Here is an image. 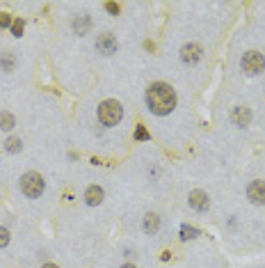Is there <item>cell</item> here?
Segmentation results:
<instances>
[{
	"label": "cell",
	"instance_id": "obj_1",
	"mask_svg": "<svg viewBox=\"0 0 265 268\" xmlns=\"http://www.w3.org/2000/svg\"><path fill=\"white\" fill-rule=\"evenodd\" d=\"M146 106L153 115L165 117L176 108V92L167 83H153L146 89Z\"/></svg>",
	"mask_w": 265,
	"mask_h": 268
},
{
	"label": "cell",
	"instance_id": "obj_2",
	"mask_svg": "<svg viewBox=\"0 0 265 268\" xmlns=\"http://www.w3.org/2000/svg\"><path fill=\"white\" fill-rule=\"evenodd\" d=\"M121 117H124V108L115 99H105L98 106V119H101L103 126H117L121 121Z\"/></svg>",
	"mask_w": 265,
	"mask_h": 268
},
{
	"label": "cell",
	"instance_id": "obj_3",
	"mask_svg": "<svg viewBox=\"0 0 265 268\" xmlns=\"http://www.w3.org/2000/svg\"><path fill=\"white\" fill-rule=\"evenodd\" d=\"M44 188H46L44 177L37 175V172H28V175L21 177V190H23V195L30 197V200H35V197H41Z\"/></svg>",
	"mask_w": 265,
	"mask_h": 268
},
{
	"label": "cell",
	"instance_id": "obj_4",
	"mask_svg": "<svg viewBox=\"0 0 265 268\" xmlns=\"http://www.w3.org/2000/svg\"><path fill=\"white\" fill-rule=\"evenodd\" d=\"M243 69L249 74V76H256V74H261L263 69H265L263 53H258V51H247V53L243 55Z\"/></svg>",
	"mask_w": 265,
	"mask_h": 268
},
{
	"label": "cell",
	"instance_id": "obj_5",
	"mask_svg": "<svg viewBox=\"0 0 265 268\" xmlns=\"http://www.w3.org/2000/svg\"><path fill=\"white\" fill-rule=\"evenodd\" d=\"M96 51L101 55H112L117 51V39L115 35H110V32H101V35L96 37Z\"/></svg>",
	"mask_w": 265,
	"mask_h": 268
},
{
	"label": "cell",
	"instance_id": "obj_6",
	"mask_svg": "<svg viewBox=\"0 0 265 268\" xmlns=\"http://www.w3.org/2000/svg\"><path fill=\"white\" fill-rule=\"evenodd\" d=\"M247 197L252 204L263 206L265 204V181H252L247 188Z\"/></svg>",
	"mask_w": 265,
	"mask_h": 268
},
{
	"label": "cell",
	"instance_id": "obj_7",
	"mask_svg": "<svg viewBox=\"0 0 265 268\" xmlns=\"http://www.w3.org/2000/svg\"><path fill=\"white\" fill-rule=\"evenodd\" d=\"M201 58H203V51L199 44H186L181 48V60L186 64H197Z\"/></svg>",
	"mask_w": 265,
	"mask_h": 268
},
{
	"label": "cell",
	"instance_id": "obj_8",
	"mask_svg": "<svg viewBox=\"0 0 265 268\" xmlns=\"http://www.w3.org/2000/svg\"><path fill=\"white\" fill-rule=\"evenodd\" d=\"M231 121H233L235 126H240V129L249 126V121H252V112H249V108L235 106L233 110H231Z\"/></svg>",
	"mask_w": 265,
	"mask_h": 268
},
{
	"label": "cell",
	"instance_id": "obj_9",
	"mask_svg": "<svg viewBox=\"0 0 265 268\" xmlns=\"http://www.w3.org/2000/svg\"><path fill=\"white\" fill-rule=\"evenodd\" d=\"M188 202H190V206L195 211H199V213H203V211L210 206V200H208V195L203 190H192L190 192V200H188Z\"/></svg>",
	"mask_w": 265,
	"mask_h": 268
},
{
	"label": "cell",
	"instance_id": "obj_10",
	"mask_svg": "<svg viewBox=\"0 0 265 268\" xmlns=\"http://www.w3.org/2000/svg\"><path fill=\"white\" fill-rule=\"evenodd\" d=\"M103 197H105V192H103L101 186H89L87 190H85V202H87L89 206H98L103 202Z\"/></svg>",
	"mask_w": 265,
	"mask_h": 268
},
{
	"label": "cell",
	"instance_id": "obj_11",
	"mask_svg": "<svg viewBox=\"0 0 265 268\" xmlns=\"http://www.w3.org/2000/svg\"><path fill=\"white\" fill-rule=\"evenodd\" d=\"M142 227H144L146 234H155L160 229V218L155 213H146L144 215V223H142Z\"/></svg>",
	"mask_w": 265,
	"mask_h": 268
},
{
	"label": "cell",
	"instance_id": "obj_12",
	"mask_svg": "<svg viewBox=\"0 0 265 268\" xmlns=\"http://www.w3.org/2000/svg\"><path fill=\"white\" fill-rule=\"evenodd\" d=\"M89 26H92V18H89L87 14H83V16H78V18L73 21V30L78 32V35H87Z\"/></svg>",
	"mask_w": 265,
	"mask_h": 268
},
{
	"label": "cell",
	"instance_id": "obj_13",
	"mask_svg": "<svg viewBox=\"0 0 265 268\" xmlns=\"http://www.w3.org/2000/svg\"><path fill=\"white\" fill-rule=\"evenodd\" d=\"M14 124H16V119H14L12 112H7V110L0 112V131H12Z\"/></svg>",
	"mask_w": 265,
	"mask_h": 268
},
{
	"label": "cell",
	"instance_id": "obj_14",
	"mask_svg": "<svg viewBox=\"0 0 265 268\" xmlns=\"http://www.w3.org/2000/svg\"><path fill=\"white\" fill-rule=\"evenodd\" d=\"M14 64H16V60H14L12 53L0 55V69H3V71H14Z\"/></svg>",
	"mask_w": 265,
	"mask_h": 268
},
{
	"label": "cell",
	"instance_id": "obj_15",
	"mask_svg": "<svg viewBox=\"0 0 265 268\" xmlns=\"http://www.w3.org/2000/svg\"><path fill=\"white\" fill-rule=\"evenodd\" d=\"M23 149V142L18 138H9L7 142H5V152H9V154H18Z\"/></svg>",
	"mask_w": 265,
	"mask_h": 268
},
{
	"label": "cell",
	"instance_id": "obj_16",
	"mask_svg": "<svg viewBox=\"0 0 265 268\" xmlns=\"http://www.w3.org/2000/svg\"><path fill=\"white\" fill-rule=\"evenodd\" d=\"M197 236H199V229L190 227V225H183L181 227V238L183 241H192V238H197Z\"/></svg>",
	"mask_w": 265,
	"mask_h": 268
},
{
	"label": "cell",
	"instance_id": "obj_17",
	"mask_svg": "<svg viewBox=\"0 0 265 268\" xmlns=\"http://www.w3.org/2000/svg\"><path fill=\"white\" fill-rule=\"evenodd\" d=\"M23 28H25V26H23V21H21V18H16V21L12 23V35L14 37H23Z\"/></svg>",
	"mask_w": 265,
	"mask_h": 268
},
{
	"label": "cell",
	"instance_id": "obj_18",
	"mask_svg": "<svg viewBox=\"0 0 265 268\" xmlns=\"http://www.w3.org/2000/svg\"><path fill=\"white\" fill-rule=\"evenodd\" d=\"M151 135H149V131L144 129V126H137L135 129V140H140V142H144V140H149Z\"/></svg>",
	"mask_w": 265,
	"mask_h": 268
},
{
	"label": "cell",
	"instance_id": "obj_19",
	"mask_svg": "<svg viewBox=\"0 0 265 268\" xmlns=\"http://www.w3.org/2000/svg\"><path fill=\"white\" fill-rule=\"evenodd\" d=\"M9 246V232L5 227H0V248H7Z\"/></svg>",
	"mask_w": 265,
	"mask_h": 268
},
{
	"label": "cell",
	"instance_id": "obj_20",
	"mask_svg": "<svg viewBox=\"0 0 265 268\" xmlns=\"http://www.w3.org/2000/svg\"><path fill=\"white\" fill-rule=\"evenodd\" d=\"M12 16H9V14H0V28H9L12 26Z\"/></svg>",
	"mask_w": 265,
	"mask_h": 268
},
{
	"label": "cell",
	"instance_id": "obj_21",
	"mask_svg": "<svg viewBox=\"0 0 265 268\" xmlns=\"http://www.w3.org/2000/svg\"><path fill=\"white\" fill-rule=\"evenodd\" d=\"M105 9L110 14H119V5H117V3H105Z\"/></svg>",
	"mask_w": 265,
	"mask_h": 268
},
{
	"label": "cell",
	"instance_id": "obj_22",
	"mask_svg": "<svg viewBox=\"0 0 265 268\" xmlns=\"http://www.w3.org/2000/svg\"><path fill=\"white\" fill-rule=\"evenodd\" d=\"M41 268H60V266H55V264H44Z\"/></svg>",
	"mask_w": 265,
	"mask_h": 268
},
{
	"label": "cell",
	"instance_id": "obj_23",
	"mask_svg": "<svg viewBox=\"0 0 265 268\" xmlns=\"http://www.w3.org/2000/svg\"><path fill=\"white\" fill-rule=\"evenodd\" d=\"M121 268H135V266H132V264H124V266H121Z\"/></svg>",
	"mask_w": 265,
	"mask_h": 268
}]
</instances>
